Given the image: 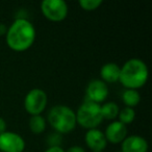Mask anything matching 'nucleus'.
I'll return each instance as SVG.
<instances>
[{"instance_id": "f257e3e1", "label": "nucleus", "mask_w": 152, "mask_h": 152, "mask_svg": "<svg viewBox=\"0 0 152 152\" xmlns=\"http://www.w3.org/2000/svg\"><path fill=\"white\" fill-rule=\"evenodd\" d=\"M7 44L12 50L23 52L30 48L36 41V28L25 18H18L7 28Z\"/></svg>"}, {"instance_id": "f03ea898", "label": "nucleus", "mask_w": 152, "mask_h": 152, "mask_svg": "<svg viewBox=\"0 0 152 152\" xmlns=\"http://www.w3.org/2000/svg\"><path fill=\"white\" fill-rule=\"evenodd\" d=\"M148 74V67L142 59L130 58L120 67L119 81L126 89L137 90L146 85Z\"/></svg>"}, {"instance_id": "7ed1b4c3", "label": "nucleus", "mask_w": 152, "mask_h": 152, "mask_svg": "<svg viewBox=\"0 0 152 152\" xmlns=\"http://www.w3.org/2000/svg\"><path fill=\"white\" fill-rule=\"evenodd\" d=\"M48 122L55 132L59 134L69 133L75 128L76 114L67 105H55L48 113Z\"/></svg>"}, {"instance_id": "20e7f679", "label": "nucleus", "mask_w": 152, "mask_h": 152, "mask_svg": "<svg viewBox=\"0 0 152 152\" xmlns=\"http://www.w3.org/2000/svg\"><path fill=\"white\" fill-rule=\"evenodd\" d=\"M101 104L94 103L85 100L83 103L79 106L76 114V122L81 127L89 129L97 128L103 121L101 114Z\"/></svg>"}, {"instance_id": "39448f33", "label": "nucleus", "mask_w": 152, "mask_h": 152, "mask_svg": "<svg viewBox=\"0 0 152 152\" xmlns=\"http://www.w3.org/2000/svg\"><path fill=\"white\" fill-rule=\"evenodd\" d=\"M48 102V97L44 90L32 89L26 94L24 99V108L31 116L41 115L45 110Z\"/></svg>"}, {"instance_id": "423d86ee", "label": "nucleus", "mask_w": 152, "mask_h": 152, "mask_svg": "<svg viewBox=\"0 0 152 152\" xmlns=\"http://www.w3.org/2000/svg\"><path fill=\"white\" fill-rule=\"evenodd\" d=\"M41 12L46 19L61 22L68 16L69 7L64 0H44L41 2Z\"/></svg>"}, {"instance_id": "0eeeda50", "label": "nucleus", "mask_w": 152, "mask_h": 152, "mask_svg": "<svg viewBox=\"0 0 152 152\" xmlns=\"http://www.w3.org/2000/svg\"><path fill=\"white\" fill-rule=\"evenodd\" d=\"M25 141L14 131H4L0 134V151L1 152H23Z\"/></svg>"}, {"instance_id": "6e6552de", "label": "nucleus", "mask_w": 152, "mask_h": 152, "mask_svg": "<svg viewBox=\"0 0 152 152\" xmlns=\"http://www.w3.org/2000/svg\"><path fill=\"white\" fill-rule=\"evenodd\" d=\"M108 96V87L101 79H93L86 89V100L100 104Z\"/></svg>"}, {"instance_id": "1a4fd4ad", "label": "nucleus", "mask_w": 152, "mask_h": 152, "mask_svg": "<svg viewBox=\"0 0 152 152\" xmlns=\"http://www.w3.org/2000/svg\"><path fill=\"white\" fill-rule=\"evenodd\" d=\"M85 141L87 146L93 152H101L107 146L104 132L98 128L89 129L85 135Z\"/></svg>"}, {"instance_id": "9d476101", "label": "nucleus", "mask_w": 152, "mask_h": 152, "mask_svg": "<svg viewBox=\"0 0 152 152\" xmlns=\"http://www.w3.org/2000/svg\"><path fill=\"white\" fill-rule=\"evenodd\" d=\"M127 126L121 123L120 121H113L105 129L104 135L106 137L107 143L112 144H120L125 140L127 137Z\"/></svg>"}, {"instance_id": "9b49d317", "label": "nucleus", "mask_w": 152, "mask_h": 152, "mask_svg": "<svg viewBox=\"0 0 152 152\" xmlns=\"http://www.w3.org/2000/svg\"><path fill=\"white\" fill-rule=\"evenodd\" d=\"M148 148L147 140L141 135H127L121 143L122 152H147Z\"/></svg>"}, {"instance_id": "f8f14e48", "label": "nucleus", "mask_w": 152, "mask_h": 152, "mask_svg": "<svg viewBox=\"0 0 152 152\" xmlns=\"http://www.w3.org/2000/svg\"><path fill=\"white\" fill-rule=\"evenodd\" d=\"M101 80L107 83H115L119 81L120 77V66L116 63H106L100 69Z\"/></svg>"}, {"instance_id": "ddd939ff", "label": "nucleus", "mask_w": 152, "mask_h": 152, "mask_svg": "<svg viewBox=\"0 0 152 152\" xmlns=\"http://www.w3.org/2000/svg\"><path fill=\"white\" fill-rule=\"evenodd\" d=\"M100 107H101V114L103 120L104 119L105 120H115L116 118H118L120 110H119V105L116 102H105L102 105H100Z\"/></svg>"}, {"instance_id": "4468645a", "label": "nucleus", "mask_w": 152, "mask_h": 152, "mask_svg": "<svg viewBox=\"0 0 152 152\" xmlns=\"http://www.w3.org/2000/svg\"><path fill=\"white\" fill-rule=\"evenodd\" d=\"M122 100L127 107L133 108L141 101V95L137 92V90L126 89L122 94Z\"/></svg>"}, {"instance_id": "2eb2a0df", "label": "nucleus", "mask_w": 152, "mask_h": 152, "mask_svg": "<svg viewBox=\"0 0 152 152\" xmlns=\"http://www.w3.org/2000/svg\"><path fill=\"white\" fill-rule=\"evenodd\" d=\"M29 129L34 134H40L46 129V120L42 115L31 116L29 119Z\"/></svg>"}, {"instance_id": "dca6fc26", "label": "nucleus", "mask_w": 152, "mask_h": 152, "mask_svg": "<svg viewBox=\"0 0 152 152\" xmlns=\"http://www.w3.org/2000/svg\"><path fill=\"white\" fill-rule=\"evenodd\" d=\"M118 118L121 123H123L124 125L127 124H130V123L133 122V120L135 119V110L131 107H127L125 106L124 108L120 110L119 112V115H118Z\"/></svg>"}, {"instance_id": "f3484780", "label": "nucleus", "mask_w": 152, "mask_h": 152, "mask_svg": "<svg viewBox=\"0 0 152 152\" xmlns=\"http://www.w3.org/2000/svg\"><path fill=\"white\" fill-rule=\"evenodd\" d=\"M102 4V0H80L79 5L85 11H95Z\"/></svg>"}, {"instance_id": "a211bd4d", "label": "nucleus", "mask_w": 152, "mask_h": 152, "mask_svg": "<svg viewBox=\"0 0 152 152\" xmlns=\"http://www.w3.org/2000/svg\"><path fill=\"white\" fill-rule=\"evenodd\" d=\"M65 152H86V150H85V148L81 147V146L75 145V146L70 147L68 150H65Z\"/></svg>"}, {"instance_id": "6ab92c4d", "label": "nucleus", "mask_w": 152, "mask_h": 152, "mask_svg": "<svg viewBox=\"0 0 152 152\" xmlns=\"http://www.w3.org/2000/svg\"><path fill=\"white\" fill-rule=\"evenodd\" d=\"M44 152H65V150L61 146H50L48 149H46Z\"/></svg>"}, {"instance_id": "aec40b11", "label": "nucleus", "mask_w": 152, "mask_h": 152, "mask_svg": "<svg viewBox=\"0 0 152 152\" xmlns=\"http://www.w3.org/2000/svg\"><path fill=\"white\" fill-rule=\"evenodd\" d=\"M7 131V122L3 118L0 117V134Z\"/></svg>"}, {"instance_id": "412c9836", "label": "nucleus", "mask_w": 152, "mask_h": 152, "mask_svg": "<svg viewBox=\"0 0 152 152\" xmlns=\"http://www.w3.org/2000/svg\"><path fill=\"white\" fill-rule=\"evenodd\" d=\"M7 26L4 23H0V36H5L7 32Z\"/></svg>"}, {"instance_id": "4be33fe9", "label": "nucleus", "mask_w": 152, "mask_h": 152, "mask_svg": "<svg viewBox=\"0 0 152 152\" xmlns=\"http://www.w3.org/2000/svg\"><path fill=\"white\" fill-rule=\"evenodd\" d=\"M118 152H122V151H118Z\"/></svg>"}, {"instance_id": "5701e85b", "label": "nucleus", "mask_w": 152, "mask_h": 152, "mask_svg": "<svg viewBox=\"0 0 152 152\" xmlns=\"http://www.w3.org/2000/svg\"><path fill=\"white\" fill-rule=\"evenodd\" d=\"M0 152H1V151H0Z\"/></svg>"}]
</instances>
